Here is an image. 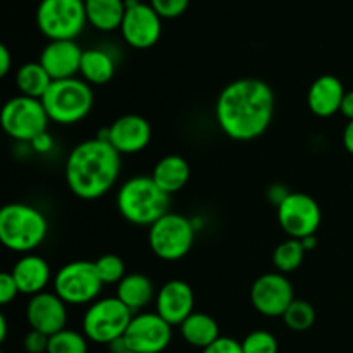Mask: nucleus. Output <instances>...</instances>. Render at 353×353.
<instances>
[{"instance_id": "obj_33", "label": "nucleus", "mask_w": 353, "mask_h": 353, "mask_svg": "<svg viewBox=\"0 0 353 353\" xmlns=\"http://www.w3.org/2000/svg\"><path fill=\"white\" fill-rule=\"evenodd\" d=\"M19 295V288L14 279L12 272H2L0 274V303L7 305Z\"/></svg>"}, {"instance_id": "obj_20", "label": "nucleus", "mask_w": 353, "mask_h": 353, "mask_svg": "<svg viewBox=\"0 0 353 353\" xmlns=\"http://www.w3.org/2000/svg\"><path fill=\"white\" fill-rule=\"evenodd\" d=\"M12 276L17 283L21 295L31 296L43 293L50 283V265L41 255L26 254L14 264Z\"/></svg>"}, {"instance_id": "obj_29", "label": "nucleus", "mask_w": 353, "mask_h": 353, "mask_svg": "<svg viewBox=\"0 0 353 353\" xmlns=\"http://www.w3.org/2000/svg\"><path fill=\"white\" fill-rule=\"evenodd\" d=\"M283 321H285L286 327H290L292 331L296 333H302V331L310 330L316 323V310L310 305L307 300H293L292 305L286 309V312L283 314Z\"/></svg>"}, {"instance_id": "obj_41", "label": "nucleus", "mask_w": 353, "mask_h": 353, "mask_svg": "<svg viewBox=\"0 0 353 353\" xmlns=\"http://www.w3.org/2000/svg\"><path fill=\"white\" fill-rule=\"evenodd\" d=\"M7 331H9V324H7L6 316L0 314V341H6Z\"/></svg>"}, {"instance_id": "obj_18", "label": "nucleus", "mask_w": 353, "mask_h": 353, "mask_svg": "<svg viewBox=\"0 0 353 353\" xmlns=\"http://www.w3.org/2000/svg\"><path fill=\"white\" fill-rule=\"evenodd\" d=\"M83 50L74 40L48 41L40 52L38 62L45 68L54 81L76 78L81 65Z\"/></svg>"}, {"instance_id": "obj_25", "label": "nucleus", "mask_w": 353, "mask_h": 353, "mask_svg": "<svg viewBox=\"0 0 353 353\" xmlns=\"http://www.w3.org/2000/svg\"><path fill=\"white\" fill-rule=\"evenodd\" d=\"M179 331H181V336L186 343L195 348H200V350H203V348H207L221 338L219 326H217L216 319L203 312H193L179 326Z\"/></svg>"}, {"instance_id": "obj_6", "label": "nucleus", "mask_w": 353, "mask_h": 353, "mask_svg": "<svg viewBox=\"0 0 353 353\" xmlns=\"http://www.w3.org/2000/svg\"><path fill=\"white\" fill-rule=\"evenodd\" d=\"M196 228L183 214L168 212L148 228V245L155 257L165 262L181 261L195 243Z\"/></svg>"}, {"instance_id": "obj_2", "label": "nucleus", "mask_w": 353, "mask_h": 353, "mask_svg": "<svg viewBox=\"0 0 353 353\" xmlns=\"http://www.w3.org/2000/svg\"><path fill=\"white\" fill-rule=\"evenodd\" d=\"M121 157L109 141L99 137L76 145L65 161V183L72 195L81 200L107 195L121 174Z\"/></svg>"}, {"instance_id": "obj_10", "label": "nucleus", "mask_w": 353, "mask_h": 353, "mask_svg": "<svg viewBox=\"0 0 353 353\" xmlns=\"http://www.w3.org/2000/svg\"><path fill=\"white\" fill-rule=\"evenodd\" d=\"M2 128L12 140L21 143H31L48 128L47 110L40 99L17 95L7 100L2 107Z\"/></svg>"}, {"instance_id": "obj_43", "label": "nucleus", "mask_w": 353, "mask_h": 353, "mask_svg": "<svg viewBox=\"0 0 353 353\" xmlns=\"http://www.w3.org/2000/svg\"><path fill=\"white\" fill-rule=\"evenodd\" d=\"M124 353H137V352H131V350H128V352H124Z\"/></svg>"}, {"instance_id": "obj_17", "label": "nucleus", "mask_w": 353, "mask_h": 353, "mask_svg": "<svg viewBox=\"0 0 353 353\" xmlns=\"http://www.w3.org/2000/svg\"><path fill=\"white\" fill-rule=\"evenodd\" d=\"M26 319L31 330L54 336L59 331L65 330L68 305L54 292L38 293L28 302Z\"/></svg>"}, {"instance_id": "obj_36", "label": "nucleus", "mask_w": 353, "mask_h": 353, "mask_svg": "<svg viewBox=\"0 0 353 353\" xmlns=\"http://www.w3.org/2000/svg\"><path fill=\"white\" fill-rule=\"evenodd\" d=\"M290 193H292V192H290V190L286 188V186H283V185H279V183H276V185L269 186L268 199H269V202H271L272 205H274L276 209H278V207L281 205V203L285 202L286 199H288Z\"/></svg>"}, {"instance_id": "obj_31", "label": "nucleus", "mask_w": 353, "mask_h": 353, "mask_svg": "<svg viewBox=\"0 0 353 353\" xmlns=\"http://www.w3.org/2000/svg\"><path fill=\"white\" fill-rule=\"evenodd\" d=\"M241 348H243V353H278L279 345L274 334L257 330L245 336V340L241 341Z\"/></svg>"}, {"instance_id": "obj_27", "label": "nucleus", "mask_w": 353, "mask_h": 353, "mask_svg": "<svg viewBox=\"0 0 353 353\" xmlns=\"http://www.w3.org/2000/svg\"><path fill=\"white\" fill-rule=\"evenodd\" d=\"M305 252L302 241L295 240V238H288L279 243L272 252V264H274L276 271L281 274H290V272L296 271L302 265Z\"/></svg>"}, {"instance_id": "obj_9", "label": "nucleus", "mask_w": 353, "mask_h": 353, "mask_svg": "<svg viewBox=\"0 0 353 353\" xmlns=\"http://www.w3.org/2000/svg\"><path fill=\"white\" fill-rule=\"evenodd\" d=\"M86 23L85 0H41L37 26L48 40H74Z\"/></svg>"}, {"instance_id": "obj_42", "label": "nucleus", "mask_w": 353, "mask_h": 353, "mask_svg": "<svg viewBox=\"0 0 353 353\" xmlns=\"http://www.w3.org/2000/svg\"><path fill=\"white\" fill-rule=\"evenodd\" d=\"M302 241V245H303V248H305V250H312L314 247H316V243H317V236L316 234H312V236H307V238H303V240H300Z\"/></svg>"}, {"instance_id": "obj_1", "label": "nucleus", "mask_w": 353, "mask_h": 353, "mask_svg": "<svg viewBox=\"0 0 353 353\" xmlns=\"http://www.w3.org/2000/svg\"><path fill=\"white\" fill-rule=\"evenodd\" d=\"M274 110L276 95L268 83L257 78H240L221 90L216 121L228 138L250 141L268 131Z\"/></svg>"}, {"instance_id": "obj_23", "label": "nucleus", "mask_w": 353, "mask_h": 353, "mask_svg": "<svg viewBox=\"0 0 353 353\" xmlns=\"http://www.w3.org/2000/svg\"><path fill=\"white\" fill-rule=\"evenodd\" d=\"M79 74L90 86L107 85L116 74V61L102 48H86L83 50Z\"/></svg>"}, {"instance_id": "obj_4", "label": "nucleus", "mask_w": 353, "mask_h": 353, "mask_svg": "<svg viewBox=\"0 0 353 353\" xmlns=\"http://www.w3.org/2000/svg\"><path fill=\"white\" fill-rule=\"evenodd\" d=\"M48 234L45 214L30 203H7L0 210V241L16 254H33Z\"/></svg>"}, {"instance_id": "obj_7", "label": "nucleus", "mask_w": 353, "mask_h": 353, "mask_svg": "<svg viewBox=\"0 0 353 353\" xmlns=\"http://www.w3.org/2000/svg\"><path fill=\"white\" fill-rule=\"evenodd\" d=\"M131 319L133 312L117 296L99 299L83 316V334L90 341L110 345L124 336Z\"/></svg>"}, {"instance_id": "obj_12", "label": "nucleus", "mask_w": 353, "mask_h": 353, "mask_svg": "<svg viewBox=\"0 0 353 353\" xmlns=\"http://www.w3.org/2000/svg\"><path fill=\"white\" fill-rule=\"evenodd\" d=\"M121 34L130 47L147 50L154 47L162 33V17L150 3L126 0V14L121 24Z\"/></svg>"}, {"instance_id": "obj_32", "label": "nucleus", "mask_w": 353, "mask_h": 353, "mask_svg": "<svg viewBox=\"0 0 353 353\" xmlns=\"http://www.w3.org/2000/svg\"><path fill=\"white\" fill-rule=\"evenodd\" d=\"M152 7L162 19H174L179 17L190 6V0H150Z\"/></svg>"}, {"instance_id": "obj_22", "label": "nucleus", "mask_w": 353, "mask_h": 353, "mask_svg": "<svg viewBox=\"0 0 353 353\" xmlns=\"http://www.w3.org/2000/svg\"><path fill=\"white\" fill-rule=\"evenodd\" d=\"M152 178L159 188L168 195L185 188L190 179V164L181 155H165L155 164Z\"/></svg>"}, {"instance_id": "obj_40", "label": "nucleus", "mask_w": 353, "mask_h": 353, "mask_svg": "<svg viewBox=\"0 0 353 353\" xmlns=\"http://www.w3.org/2000/svg\"><path fill=\"white\" fill-rule=\"evenodd\" d=\"M343 145L345 150L353 155V121H348L343 130Z\"/></svg>"}, {"instance_id": "obj_21", "label": "nucleus", "mask_w": 353, "mask_h": 353, "mask_svg": "<svg viewBox=\"0 0 353 353\" xmlns=\"http://www.w3.org/2000/svg\"><path fill=\"white\" fill-rule=\"evenodd\" d=\"M116 296L131 312H138V310L150 305L157 293H155L154 283L147 274L131 272V274L124 276L123 281L117 285Z\"/></svg>"}, {"instance_id": "obj_13", "label": "nucleus", "mask_w": 353, "mask_h": 353, "mask_svg": "<svg viewBox=\"0 0 353 353\" xmlns=\"http://www.w3.org/2000/svg\"><path fill=\"white\" fill-rule=\"evenodd\" d=\"M172 340V326L157 312H140L133 316L124 341L128 350L137 353H162Z\"/></svg>"}, {"instance_id": "obj_5", "label": "nucleus", "mask_w": 353, "mask_h": 353, "mask_svg": "<svg viewBox=\"0 0 353 353\" xmlns=\"http://www.w3.org/2000/svg\"><path fill=\"white\" fill-rule=\"evenodd\" d=\"M48 117L61 126H71L85 119L93 109V90L85 79L69 78L52 83L41 99Z\"/></svg>"}, {"instance_id": "obj_11", "label": "nucleus", "mask_w": 353, "mask_h": 353, "mask_svg": "<svg viewBox=\"0 0 353 353\" xmlns=\"http://www.w3.org/2000/svg\"><path fill=\"white\" fill-rule=\"evenodd\" d=\"M278 223L288 238L303 240L317 233L323 212L316 200L307 193L292 192L278 207Z\"/></svg>"}, {"instance_id": "obj_28", "label": "nucleus", "mask_w": 353, "mask_h": 353, "mask_svg": "<svg viewBox=\"0 0 353 353\" xmlns=\"http://www.w3.org/2000/svg\"><path fill=\"white\" fill-rule=\"evenodd\" d=\"M47 353H88V338L74 330H62L50 336Z\"/></svg>"}, {"instance_id": "obj_16", "label": "nucleus", "mask_w": 353, "mask_h": 353, "mask_svg": "<svg viewBox=\"0 0 353 353\" xmlns=\"http://www.w3.org/2000/svg\"><path fill=\"white\" fill-rule=\"evenodd\" d=\"M193 288L183 279H171L159 288L155 296V312L171 326H181L195 310Z\"/></svg>"}, {"instance_id": "obj_14", "label": "nucleus", "mask_w": 353, "mask_h": 353, "mask_svg": "<svg viewBox=\"0 0 353 353\" xmlns=\"http://www.w3.org/2000/svg\"><path fill=\"white\" fill-rule=\"evenodd\" d=\"M252 305L265 317H283L295 300L293 285L286 274L268 272L255 279L250 292Z\"/></svg>"}, {"instance_id": "obj_39", "label": "nucleus", "mask_w": 353, "mask_h": 353, "mask_svg": "<svg viewBox=\"0 0 353 353\" xmlns=\"http://www.w3.org/2000/svg\"><path fill=\"white\" fill-rule=\"evenodd\" d=\"M340 114H343L348 121H353V90L345 93L343 102H341Z\"/></svg>"}, {"instance_id": "obj_38", "label": "nucleus", "mask_w": 353, "mask_h": 353, "mask_svg": "<svg viewBox=\"0 0 353 353\" xmlns=\"http://www.w3.org/2000/svg\"><path fill=\"white\" fill-rule=\"evenodd\" d=\"M10 68H12V55H10L9 48H7L6 45H2V47H0V76L6 78V76L9 74Z\"/></svg>"}, {"instance_id": "obj_3", "label": "nucleus", "mask_w": 353, "mask_h": 353, "mask_svg": "<svg viewBox=\"0 0 353 353\" xmlns=\"http://www.w3.org/2000/svg\"><path fill=\"white\" fill-rule=\"evenodd\" d=\"M169 196L152 176H133L121 185L116 205L124 221L134 226L150 228L169 212Z\"/></svg>"}, {"instance_id": "obj_37", "label": "nucleus", "mask_w": 353, "mask_h": 353, "mask_svg": "<svg viewBox=\"0 0 353 353\" xmlns=\"http://www.w3.org/2000/svg\"><path fill=\"white\" fill-rule=\"evenodd\" d=\"M30 147L33 148V152H37V154H48V152L54 148V138L45 131V133H41L40 137H37L31 141Z\"/></svg>"}, {"instance_id": "obj_19", "label": "nucleus", "mask_w": 353, "mask_h": 353, "mask_svg": "<svg viewBox=\"0 0 353 353\" xmlns=\"http://www.w3.org/2000/svg\"><path fill=\"white\" fill-rule=\"evenodd\" d=\"M347 93L343 83L333 74H323L310 85L307 105L317 117H331L340 112L341 102Z\"/></svg>"}, {"instance_id": "obj_8", "label": "nucleus", "mask_w": 353, "mask_h": 353, "mask_svg": "<svg viewBox=\"0 0 353 353\" xmlns=\"http://www.w3.org/2000/svg\"><path fill=\"white\" fill-rule=\"evenodd\" d=\"M102 288L103 283L92 261L69 262L54 278V293L65 305H92L99 300Z\"/></svg>"}, {"instance_id": "obj_26", "label": "nucleus", "mask_w": 353, "mask_h": 353, "mask_svg": "<svg viewBox=\"0 0 353 353\" xmlns=\"http://www.w3.org/2000/svg\"><path fill=\"white\" fill-rule=\"evenodd\" d=\"M54 79L50 78L40 62H26L16 72V86L21 95L31 99H43L45 93L52 86Z\"/></svg>"}, {"instance_id": "obj_34", "label": "nucleus", "mask_w": 353, "mask_h": 353, "mask_svg": "<svg viewBox=\"0 0 353 353\" xmlns=\"http://www.w3.org/2000/svg\"><path fill=\"white\" fill-rule=\"evenodd\" d=\"M48 340H50V336H47V334L40 333V331H34L31 330L30 333L24 336V341H23V347L24 350L28 353H47L48 350Z\"/></svg>"}, {"instance_id": "obj_35", "label": "nucleus", "mask_w": 353, "mask_h": 353, "mask_svg": "<svg viewBox=\"0 0 353 353\" xmlns=\"http://www.w3.org/2000/svg\"><path fill=\"white\" fill-rule=\"evenodd\" d=\"M202 353H243V348H241L240 341L230 336H221L212 345L203 348Z\"/></svg>"}, {"instance_id": "obj_15", "label": "nucleus", "mask_w": 353, "mask_h": 353, "mask_svg": "<svg viewBox=\"0 0 353 353\" xmlns=\"http://www.w3.org/2000/svg\"><path fill=\"white\" fill-rule=\"evenodd\" d=\"M99 138L107 140L121 155H134L148 147L152 140V126L138 114H124L117 117Z\"/></svg>"}, {"instance_id": "obj_24", "label": "nucleus", "mask_w": 353, "mask_h": 353, "mask_svg": "<svg viewBox=\"0 0 353 353\" xmlns=\"http://www.w3.org/2000/svg\"><path fill=\"white\" fill-rule=\"evenodd\" d=\"M86 19L95 30H119L126 14V0H85Z\"/></svg>"}, {"instance_id": "obj_30", "label": "nucleus", "mask_w": 353, "mask_h": 353, "mask_svg": "<svg viewBox=\"0 0 353 353\" xmlns=\"http://www.w3.org/2000/svg\"><path fill=\"white\" fill-rule=\"evenodd\" d=\"M95 268L103 285H119L124 276H126V265H124V261L119 255H102L95 261Z\"/></svg>"}]
</instances>
